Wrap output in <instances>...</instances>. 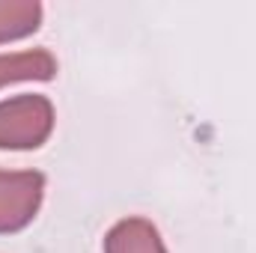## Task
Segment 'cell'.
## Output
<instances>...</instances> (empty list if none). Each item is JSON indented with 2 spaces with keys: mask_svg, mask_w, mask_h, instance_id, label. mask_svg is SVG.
<instances>
[{
  "mask_svg": "<svg viewBox=\"0 0 256 253\" xmlns=\"http://www.w3.org/2000/svg\"><path fill=\"white\" fill-rule=\"evenodd\" d=\"M42 24L39 0H0V45L36 33Z\"/></svg>",
  "mask_w": 256,
  "mask_h": 253,
  "instance_id": "cell-5",
  "label": "cell"
},
{
  "mask_svg": "<svg viewBox=\"0 0 256 253\" xmlns=\"http://www.w3.org/2000/svg\"><path fill=\"white\" fill-rule=\"evenodd\" d=\"M54 131V104L45 96H12L0 102V149H39Z\"/></svg>",
  "mask_w": 256,
  "mask_h": 253,
  "instance_id": "cell-1",
  "label": "cell"
},
{
  "mask_svg": "<svg viewBox=\"0 0 256 253\" xmlns=\"http://www.w3.org/2000/svg\"><path fill=\"white\" fill-rule=\"evenodd\" d=\"M45 176L39 170H0V236L21 232L39 214Z\"/></svg>",
  "mask_w": 256,
  "mask_h": 253,
  "instance_id": "cell-2",
  "label": "cell"
},
{
  "mask_svg": "<svg viewBox=\"0 0 256 253\" xmlns=\"http://www.w3.org/2000/svg\"><path fill=\"white\" fill-rule=\"evenodd\" d=\"M104 253H167L158 226L146 218H122L104 236Z\"/></svg>",
  "mask_w": 256,
  "mask_h": 253,
  "instance_id": "cell-3",
  "label": "cell"
},
{
  "mask_svg": "<svg viewBox=\"0 0 256 253\" xmlns=\"http://www.w3.org/2000/svg\"><path fill=\"white\" fill-rule=\"evenodd\" d=\"M54 74H57V57L48 48L0 54V86L18 80H51Z\"/></svg>",
  "mask_w": 256,
  "mask_h": 253,
  "instance_id": "cell-4",
  "label": "cell"
}]
</instances>
